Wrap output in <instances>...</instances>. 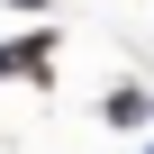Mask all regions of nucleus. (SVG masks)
<instances>
[{"label": "nucleus", "instance_id": "obj_1", "mask_svg": "<svg viewBox=\"0 0 154 154\" xmlns=\"http://www.w3.org/2000/svg\"><path fill=\"white\" fill-rule=\"evenodd\" d=\"M54 36H9V45H0V72H27V82H45V72H54V54H45Z\"/></svg>", "mask_w": 154, "mask_h": 154}, {"label": "nucleus", "instance_id": "obj_2", "mask_svg": "<svg viewBox=\"0 0 154 154\" xmlns=\"http://www.w3.org/2000/svg\"><path fill=\"white\" fill-rule=\"evenodd\" d=\"M100 118H109V127H145V91H136V82H118V91L100 100Z\"/></svg>", "mask_w": 154, "mask_h": 154}, {"label": "nucleus", "instance_id": "obj_3", "mask_svg": "<svg viewBox=\"0 0 154 154\" xmlns=\"http://www.w3.org/2000/svg\"><path fill=\"white\" fill-rule=\"evenodd\" d=\"M18 9H45V0H18Z\"/></svg>", "mask_w": 154, "mask_h": 154}]
</instances>
